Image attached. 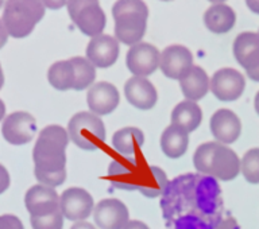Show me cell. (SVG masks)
<instances>
[{"mask_svg": "<svg viewBox=\"0 0 259 229\" xmlns=\"http://www.w3.org/2000/svg\"><path fill=\"white\" fill-rule=\"evenodd\" d=\"M68 129L61 125H48L36 139L32 159L34 173L40 185L49 188L61 186L66 179V147L69 145Z\"/></svg>", "mask_w": 259, "mask_h": 229, "instance_id": "1", "label": "cell"}, {"mask_svg": "<svg viewBox=\"0 0 259 229\" xmlns=\"http://www.w3.org/2000/svg\"><path fill=\"white\" fill-rule=\"evenodd\" d=\"M194 169L219 181H232L240 174V159L234 150L219 142L198 146L193 155Z\"/></svg>", "mask_w": 259, "mask_h": 229, "instance_id": "2", "label": "cell"}, {"mask_svg": "<svg viewBox=\"0 0 259 229\" xmlns=\"http://www.w3.org/2000/svg\"><path fill=\"white\" fill-rule=\"evenodd\" d=\"M115 36L124 44L141 43L147 28L149 8L143 0H116L112 7Z\"/></svg>", "mask_w": 259, "mask_h": 229, "instance_id": "3", "label": "cell"}, {"mask_svg": "<svg viewBox=\"0 0 259 229\" xmlns=\"http://www.w3.org/2000/svg\"><path fill=\"white\" fill-rule=\"evenodd\" d=\"M44 16L45 6L40 0H7L2 22L8 35L22 39L31 34Z\"/></svg>", "mask_w": 259, "mask_h": 229, "instance_id": "4", "label": "cell"}, {"mask_svg": "<svg viewBox=\"0 0 259 229\" xmlns=\"http://www.w3.org/2000/svg\"><path fill=\"white\" fill-rule=\"evenodd\" d=\"M70 141L85 151L99 150L105 142V127L100 117L92 112H78L69 120Z\"/></svg>", "mask_w": 259, "mask_h": 229, "instance_id": "5", "label": "cell"}, {"mask_svg": "<svg viewBox=\"0 0 259 229\" xmlns=\"http://www.w3.org/2000/svg\"><path fill=\"white\" fill-rule=\"evenodd\" d=\"M68 12L73 23L85 35L95 38L104 31L107 18L100 0H68Z\"/></svg>", "mask_w": 259, "mask_h": 229, "instance_id": "6", "label": "cell"}, {"mask_svg": "<svg viewBox=\"0 0 259 229\" xmlns=\"http://www.w3.org/2000/svg\"><path fill=\"white\" fill-rule=\"evenodd\" d=\"M234 56L248 78L259 82V34L240 32L234 40Z\"/></svg>", "mask_w": 259, "mask_h": 229, "instance_id": "7", "label": "cell"}, {"mask_svg": "<svg viewBox=\"0 0 259 229\" xmlns=\"http://www.w3.org/2000/svg\"><path fill=\"white\" fill-rule=\"evenodd\" d=\"M137 157L119 158L111 162L108 177L112 185L120 190H138L141 184L143 165Z\"/></svg>", "mask_w": 259, "mask_h": 229, "instance_id": "8", "label": "cell"}, {"mask_svg": "<svg viewBox=\"0 0 259 229\" xmlns=\"http://www.w3.org/2000/svg\"><path fill=\"white\" fill-rule=\"evenodd\" d=\"M246 88V78L236 69L223 68L210 78L209 89L220 101H235L242 96Z\"/></svg>", "mask_w": 259, "mask_h": 229, "instance_id": "9", "label": "cell"}, {"mask_svg": "<svg viewBox=\"0 0 259 229\" xmlns=\"http://www.w3.org/2000/svg\"><path fill=\"white\" fill-rule=\"evenodd\" d=\"M60 209L70 221H84L92 214L95 202L92 196L81 188H69L61 194Z\"/></svg>", "mask_w": 259, "mask_h": 229, "instance_id": "10", "label": "cell"}, {"mask_svg": "<svg viewBox=\"0 0 259 229\" xmlns=\"http://www.w3.org/2000/svg\"><path fill=\"white\" fill-rule=\"evenodd\" d=\"M36 132L35 117L31 113L14 112L6 117L2 125L3 138L10 145L22 146L32 141Z\"/></svg>", "mask_w": 259, "mask_h": 229, "instance_id": "11", "label": "cell"}, {"mask_svg": "<svg viewBox=\"0 0 259 229\" xmlns=\"http://www.w3.org/2000/svg\"><path fill=\"white\" fill-rule=\"evenodd\" d=\"M159 58H161V53L154 44L141 42L131 46V49L127 52L125 64L134 76L147 77L158 69Z\"/></svg>", "mask_w": 259, "mask_h": 229, "instance_id": "12", "label": "cell"}, {"mask_svg": "<svg viewBox=\"0 0 259 229\" xmlns=\"http://www.w3.org/2000/svg\"><path fill=\"white\" fill-rule=\"evenodd\" d=\"M24 205L31 217H45L60 209V196L56 189L45 185H34L24 196Z\"/></svg>", "mask_w": 259, "mask_h": 229, "instance_id": "13", "label": "cell"}, {"mask_svg": "<svg viewBox=\"0 0 259 229\" xmlns=\"http://www.w3.org/2000/svg\"><path fill=\"white\" fill-rule=\"evenodd\" d=\"M159 68L167 78L181 80L193 68V54L182 44H171L162 52Z\"/></svg>", "mask_w": 259, "mask_h": 229, "instance_id": "14", "label": "cell"}, {"mask_svg": "<svg viewBox=\"0 0 259 229\" xmlns=\"http://www.w3.org/2000/svg\"><path fill=\"white\" fill-rule=\"evenodd\" d=\"M93 218L97 228L123 229L130 221L127 206L116 198H107L95 206Z\"/></svg>", "mask_w": 259, "mask_h": 229, "instance_id": "15", "label": "cell"}, {"mask_svg": "<svg viewBox=\"0 0 259 229\" xmlns=\"http://www.w3.org/2000/svg\"><path fill=\"white\" fill-rule=\"evenodd\" d=\"M119 40L111 35H97L89 40L87 46V60L95 68L105 69L112 66L119 58Z\"/></svg>", "mask_w": 259, "mask_h": 229, "instance_id": "16", "label": "cell"}, {"mask_svg": "<svg viewBox=\"0 0 259 229\" xmlns=\"http://www.w3.org/2000/svg\"><path fill=\"white\" fill-rule=\"evenodd\" d=\"M87 103L91 112L97 116L112 113L120 103V95L115 85L101 81L93 84L87 95Z\"/></svg>", "mask_w": 259, "mask_h": 229, "instance_id": "17", "label": "cell"}, {"mask_svg": "<svg viewBox=\"0 0 259 229\" xmlns=\"http://www.w3.org/2000/svg\"><path fill=\"white\" fill-rule=\"evenodd\" d=\"M210 132L222 145L235 143L242 133L240 119L231 109H218L210 117Z\"/></svg>", "mask_w": 259, "mask_h": 229, "instance_id": "18", "label": "cell"}, {"mask_svg": "<svg viewBox=\"0 0 259 229\" xmlns=\"http://www.w3.org/2000/svg\"><path fill=\"white\" fill-rule=\"evenodd\" d=\"M125 99L130 104L141 111H149L157 104V89L145 77H131L124 85Z\"/></svg>", "mask_w": 259, "mask_h": 229, "instance_id": "19", "label": "cell"}, {"mask_svg": "<svg viewBox=\"0 0 259 229\" xmlns=\"http://www.w3.org/2000/svg\"><path fill=\"white\" fill-rule=\"evenodd\" d=\"M209 84V77L205 70L196 65H193V68L180 80V86L185 99L194 103L206 96Z\"/></svg>", "mask_w": 259, "mask_h": 229, "instance_id": "20", "label": "cell"}, {"mask_svg": "<svg viewBox=\"0 0 259 229\" xmlns=\"http://www.w3.org/2000/svg\"><path fill=\"white\" fill-rule=\"evenodd\" d=\"M204 23L205 27L214 34H226L234 28L236 14L227 4H213L204 14Z\"/></svg>", "mask_w": 259, "mask_h": 229, "instance_id": "21", "label": "cell"}, {"mask_svg": "<svg viewBox=\"0 0 259 229\" xmlns=\"http://www.w3.org/2000/svg\"><path fill=\"white\" fill-rule=\"evenodd\" d=\"M171 124L177 125L186 132H193L202 120V111L197 103L190 100L181 101L171 111Z\"/></svg>", "mask_w": 259, "mask_h": 229, "instance_id": "22", "label": "cell"}, {"mask_svg": "<svg viewBox=\"0 0 259 229\" xmlns=\"http://www.w3.org/2000/svg\"><path fill=\"white\" fill-rule=\"evenodd\" d=\"M145 143V135L137 127H125L113 133L112 147L121 157H135V154Z\"/></svg>", "mask_w": 259, "mask_h": 229, "instance_id": "23", "label": "cell"}, {"mask_svg": "<svg viewBox=\"0 0 259 229\" xmlns=\"http://www.w3.org/2000/svg\"><path fill=\"white\" fill-rule=\"evenodd\" d=\"M189 146V133L177 125L170 124L161 135V149L171 159L181 158Z\"/></svg>", "mask_w": 259, "mask_h": 229, "instance_id": "24", "label": "cell"}, {"mask_svg": "<svg viewBox=\"0 0 259 229\" xmlns=\"http://www.w3.org/2000/svg\"><path fill=\"white\" fill-rule=\"evenodd\" d=\"M169 188L167 175L157 166H146L142 174L139 192L147 198H157L165 193Z\"/></svg>", "mask_w": 259, "mask_h": 229, "instance_id": "25", "label": "cell"}, {"mask_svg": "<svg viewBox=\"0 0 259 229\" xmlns=\"http://www.w3.org/2000/svg\"><path fill=\"white\" fill-rule=\"evenodd\" d=\"M48 80L57 90H69L76 86V66L73 60L58 61L50 66L48 72Z\"/></svg>", "mask_w": 259, "mask_h": 229, "instance_id": "26", "label": "cell"}, {"mask_svg": "<svg viewBox=\"0 0 259 229\" xmlns=\"http://www.w3.org/2000/svg\"><path fill=\"white\" fill-rule=\"evenodd\" d=\"M76 66V86L74 90H84L93 84L96 78V68L84 57H73Z\"/></svg>", "mask_w": 259, "mask_h": 229, "instance_id": "27", "label": "cell"}, {"mask_svg": "<svg viewBox=\"0 0 259 229\" xmlns=\"http://www.w3.org/2000/svg\"><path fill=\"white\" fill-rule=\"evenodd\" d=\"M240 171L251 185L259 184V147L248 150L240 161Z\"/></svg>", "mask_w": 259, "mask_h": 229, "instance_id": "28", "label": "cell"}, {"mask_svg": "<svg viewBox=\"0 0 259 229\" xmlns=\"http://www.w3.org/2000/svg\"><path fill=\"white\" fill-rule=\"evenodd\" d=\"M32 229H62L64 214L61 210L45 217H30Z\"/></svg>", "mask_w": 259, "mask_h": 229, "instance_id": "29", "label": "cell"}, {"mask_svg": "<svg viewBox=\"0 0 259 229\" xmlns=\"http://www.w3.org/2000/svg\"><path fill=\"white\" fill-rule=\"evenodd\" d=\"M0 229H24L23 224L14 214H3L0 216Z\"/></svg>", "mask_w": 259, "mask_h": 229, "instance_id": "30", "label": "cell"}, {"mask_svg": "<svg viewBox=\"0 0 259 229\" xmlns=\"http://www.w3.org/2000/svg\"><path fill=\"white\" fill-rule=\"evenodd\" d=\"M10 184H11V178L7 169L3 165H0V194L4 193L10 188Z\"/></svg>", "mask_w": 259, "mask_h": 229, "instance_id": "31", "label": "cell"}, {"mask_svg": "<svg viewBox=\"0 0 259 229\" xmlns=\"http://www.w3.org/2000/svg\"><path fill=\"white\" fill-rule=\"evenodd\" d=\"M213 229H239V225L234 217H227L226 220L219 222Z\"/></svg>", "mask_w": 259, "mask_h": 229, "instance_id": "32", "label": "cell"}, {"mask_svg": "<svg viewBox=\"0 0 259 229\" xmlns=\"http://www.w3.org/2000/svg\"><path fill=\"white\" fill-rule=\"evenodd\" d=\"M40 2L44 3L45 7L50 8V10H60L68 3V0H40Z\"/></svg>", "mask_w": 259, "mask_h": 229, "instance_id": "33", "label": "cell"}, {"mask_svg": "<svg viewBox=\"0 0 259 229\" xmlns=\"http://www.w3.org/2000/svg\"><path fill=\"white\" fill-rule=\"evenodd\" d=\"M123 229H150V228L146 225L145 222L138 221V220H133V221H128V224H127Z\"/></svg>", "mask_w": 259, "mask_h": 229, "instance_id": "34", "label": "cell"}, {"mask_svg": "<svg viewBox=\"0 0 259 229\" xmlns=\"http://www.w3.org/2000/svg\"><path fill=\"white\" fill-rule=\"evenodd\" d=\"M7 39H8V32L7 30H6V27H4L3 22L0 20V49L7 43Z\"/></svg>", "mask_w": 259, "mask_h": 229, "instance_id": "35", "label": "cell"}, {"mask_svg": "<svg viewBox=\"0 0 259 229\" xmlns=\"http://www.w3.org/2000/svg\"><path fill=\"white\" fill-rule=\"evenodd\" d=\"M246 4L251 11L259 15V0H246Z\"/></svg>", "mask_w": 259, "mask_h": 229, "instance_id": "36", "label": "cell"}, {"mask_svg": "<svg viewBox=\"0 0 259 229\" xmlns=\"http://www.w3.org/2000/svg\"><path fill=\"white\" fill-rule=\"evenodd\" d=\"M70 229H96V228H95V226L88 221H78L76 222V224H74Z\"/></svg>", "mask_w": 259, "mask_h": 229, "instance_id": "37", "label": "cell"}, {"mask_svg": "<svg viewBox=\"0 0 259 229\" xmlns=\"http://www.w3.org/2000/svg\"><path fill=\"white\" fill-rule=\"evenodd\" d=\"M4 115H6V104H4V101L0 99V120H3Z\"/></svg>", "mask_w": 259, "mask_h": 229, "instance_id": "38", "label": "cell"}, {"mask_svg": "<svg viewBox=\"0 0 259 229\" xmlns=\"http://www.w3.org/2000/svg\"><path fill=\"white\" fill-rule=\"evenodd\" d=\"M254 107H255V111H256V113H258V115H259V90H258V93L255 95Z\"/></svg>", "mask_w": 259, "mask_h": 229, "instance_id": "39", "label": "cell"}, {"mask_svg": "<svg viewBox=\"0 0 259 229\" xmlns=\"http://www.w3.org/2000/svg\"><path fill=\"white\" fill-rule=\"evenodd\" d=\"M4 85V74H3V69H2V65H0V89L3 88Z\"/></svg>", "mask_w": 259, "mask_h": 229, "instance_id": "40", "label": "cell"}, {"mask_svg": "<svg viewBox=\"0 0 259 229\" xmlns=\"http://www.w3.org/2000/svg\"><path fill=\"white\" fill-rule=\"evenodd\" d=\"M209 2L213 4H223V2H226V0H209Z\"/></svg>", "mask_w": 259, "mask_h": 229, "instance_id": "41", "label": "cell"}, {"mask_svg": "<svg viewBox=\"0 0 259 229\" xmlns=\"http://www.w3.org/2000/svg\"><path fill=\"white\" fill-rule=\"evenodd\" d=\"M3 3H4V0H0V7L3 6Z\"/></svg>", "mask_w": 259, "mask_h": 229, "instance_id": "42", "label": "cell"}, {"mask_svg": "<svg viewBox=\"0 0 259 229\" xmlns=\"http://www.w3.org/2000/svg\"><path fill=\"white\" fill-rule=\"evenodd\" d=\"M162 2H170V0H162Z\"/></svg>", "mask_w": 259, "mask_h": 229, "instance_id": "43", "label": "cell"}]
</instances>
